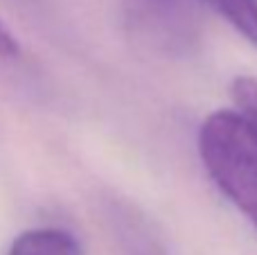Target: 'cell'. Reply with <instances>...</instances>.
Instances as JSON below:
<instances>
[{
	"mask_svg": "<svg viewBox=\"0 0 257 255\" xmlns=\"http://www.w3.org/2000/svg\"><path fill=\"white\" fill-rule=\"evenodd\" d=\"M199 154L217 188L257 226V126L241 111H214L199 129Z\"/></svg>",
	"mask_w": 257,
	"mask_h": 255,
	"instance_id": "6da1fadb",
	"label": "cell"
},
{
	"mask_svg": "<svg viewBox=\"0 0 257 255\" xmlns=\"http://www.w3.org/2000/svg\"><path fill=\"white\" fill-rule=\"evenodd\" d=\"M108 219L113 224L115 239L124 248V255H167L160 239L154 237V230L145 224V219L136 210L115 203L111 208Z\"/></svg>",
	"mask_w": 257,
	"mask_h": 255,
	"instance_id": "7a4b0ae2",
	"label": "cell"
},
{
	"mask_svg": "<svg viewBox=\"0 0 257 255\" xmlns=\"http://www.w3.org/2000/svg\"><path fill=\"white\" fill-rule=\"evenodd\" d=\"M7 255H81V244L70 230L45 226L21 233Z\"/></svg>",
	"mask_w": 257,
	"mask_h": 255,
	"instance_id": "3957f363",
	"label": "cell"
},
{
	"mask_svg": "<svg viewBox=\"0 0 257 255\" xmlns=\"http://www.w3.org/2000/svg\"><path fill=\"white\" fill-rule=\"evenodd\" d=\"M257 48V0H203Z\"/></svg>",
	"mask_w": 257,
	"mask_h": 255,
	"instance_id": "277c9868",
	"label": "cell"
},
{
	"mask_svg": "<svg viewBox=\"0 0 257 255\" xmlns=\"http://www.w3.org/2000/svg\"><path fill=\"white\" fill-rule=\"evenodd\" d=\"M230 93L239 111L257 126V79L255 77H237L232 81Z\"/></svg>",
	"mask_w": 257,
	"mask_h": 255,
	"instance_id": "5b68a950",
	"label": "cell"
},
{
	"mask_svg": "<svg viewBox=\"0 0 257 255\" xmlns=\"http://www.w3.org/2000/svg\"><path fill=\"white\" fill-rule=\"evenodd\" d=\"M18 54H21V43L7 30V25L0 21V59H14Z\"/></svg>",
	"mask_w": 257,
	"mask_h": 255,
	"instance_id": "8992f818",
	"label": "cell"
}]
</instances>
